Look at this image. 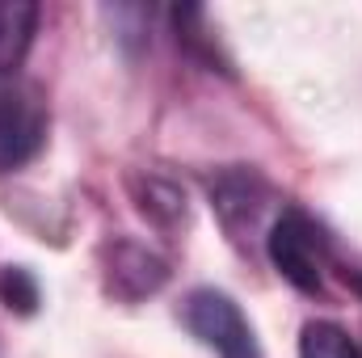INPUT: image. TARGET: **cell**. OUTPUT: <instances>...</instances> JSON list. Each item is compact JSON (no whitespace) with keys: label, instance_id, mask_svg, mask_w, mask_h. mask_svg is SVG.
Returning a JSON list of instances; mask_svg holds the SVG:
<instances>
[{"label":"cell","instance_id":"6da1fadb","mask_svg":"<svg viewBox=\"0 0 362 358\" xmlns=\"http://www.w3.org/2000/svg\"><path fill=\"white\" fill-rule=\"evenodd\" d=\"M266 245H270V262L295 291H303V295L325 291V278L333 270V249H329L325 228L308 211L282 207L266 232Z\"/></svg>","mask_w":362,"mask_h":358},{"label":"cell","instance_id":"7a4b0ae2","mask_svg":"<svg viewBox=\"0 0 362 358\" xmlns=\"http://www.w3.org/2000/svg\"><path fill=\"white\" fill-rule=\"evenodd\" d=\"M47 144V101L17 76H0V173L30 165Z\"/></svg>","mask_w":362,"mask_h":358},{"label":"cell","instance_id":"3957f363","mask_svg":"<svg viewBox=\"0 0 362 358\" xmlns=\"http://www.w3.org/2000/svg\"><path fill=\"white\" fill-rule=\"evenodd\" d=\"M181 321L206 350H215L219 358H262L249 321L240 316V308L223 291H211V287L194 291L185 299V308H181Z\"/></svg>","mask_w":362,"mask_h":358},{"label":"cell","instance_id":"277c9868","mask_svg":"<svg viewBox=\"0 0 362 358\" xmlns=\"http://www.w3.org/2000/svg\"><path fill=\"white\" fill-rule=\"evenodd\" d=\"M165 278H169L165 258H156L139 241H114L105 249V287L122 299H144V295L160 291Z\"/></svg>","mask_w":362,"mask_h":358},{"label":"cell","instance_id":"5b68a950","mask_svg":"<svg viewBox=\"0 0 362 358\" xmlns=\"http://www.w3.org/2000/svg\"><path fill=\"white\" fill-rule=\"evenodd\" d=\"M211 202L223 219V228L240 241V232H253L262 219V207L270 202V185L257 178L253 169H228L211 178Z\"/></svg>","mask_w":362,"mask_h":358},{"label":"cell","instance_id":"8992f818","mask_svg":"<svg viewBox=\"0 0 362 358\" xmlns=\"http://www.w3.org/2000/svg\"><path fill=\"white\" fill-rule=\"evenodd\" d=\"M38 17L42 13L30 0H0V76H13L25 64Z\"/></svg>","mask_w":362,"mask_h":358},{"label":"cell","instance_id":"52a82bcc","mask_svg":"<svg viewBox=\"0 0 362 358\" xmlns=\"http://www.w3.org/2000/svg\"><path fill=\"white\" fill-rule=\"evenodd\" d=\"M135 198H139V211H144L152 224H160V228L185 224V194H181L173 181L139 178L135 181Z\"/></svg>","mask_w":362,"mask_h":358},{"label":"cell","instance_id":"ba28073f","mask_svg":"<svg viewBox=\"0 0 362 358\" xmlns=\"http://www.w3.org/2000/svg\"><path fill=\"white\" fill-rule=\"evenodd\" d=\"M299 358H362V350L354 346V337H350L341 325L312 321V325H303Z\"/></svg>","mask_w":362,"mask_h":358},{"label":"cell","instance_id":"9c48e42d","mask_svg":"<svg viewBox=\"0 0 362 358\" xmlns=\"http://www.w3.org/2000/svg\"><path fill=\"white\" fill-rule=\"evenodd\" d=\"M0 299L8 304V308H17V312H34L38 308V282H34V274L21 266H8L0 274Z\"/></svg>","mask_w":362,"mask_h":358}]
</instances>
